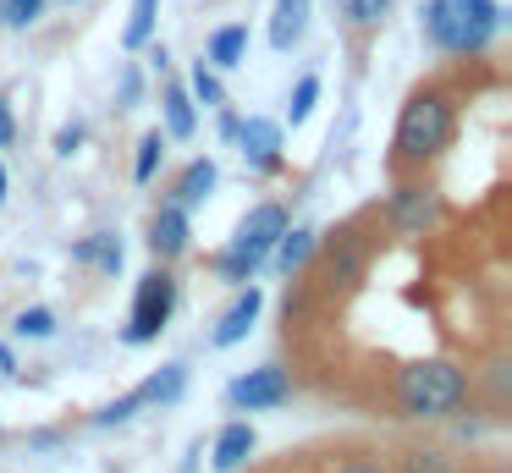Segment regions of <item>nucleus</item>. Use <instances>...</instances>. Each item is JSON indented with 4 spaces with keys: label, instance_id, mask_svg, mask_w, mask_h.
<instances>
[{
    "label": "nucleus",
    "instance_id": "obj_2",
    "mask_svg": "<svg viewBox=\"0 0 512 473\" xmlns=\"http://www.w3.org/2000/svg\"><path fill=\"white\" fill-rule=\"evenodd\" d=\"M446 138H452V105L441 94H413L402 105V121H397V154L402 160H424Z\"/></svg>",
    "mask_w": 512,
    "mask_h": 473
},
{
    "label": "nucleus",
    "instance_id": "obj_15",
    "mask_svg": "<svg viewBox=\"0 0 512 473\" xmlns=\"http://www.w3.org/2000/svg\"><path fill=\"white\" fill-rule=\"evenodd\" d=\"M314 237H320V231H309V226H298V231H281L276 237V264L281 270H303V264H309V253H314Z\"/></svg>",
    "mask_w": 512,
    "mask_h": 473
},
{
    "label": "nucleus",
    "instance_id": "obj_31",
    "mask_svg": "<svg viewBox=\"0 0 512 473\" xmlns=\"http://www.w3.org/2000/svg\"><path fill=\"white\" fill-rule=\"evenodd\" d=\"M133 99H138V72L127 66V72H122V105H133Z\"/></svg>",
    "mask_w": 512,
    "mask_h": 473
},
{
    "label": "nucleus",
    "instance_id": "obj_9",
    "mask_svg": "<svg viewBox=\"0 0 512 473\" xmlns=\"http://www.w3.org/2000/svg\"><path fill=\"white\" fill-rule=\"evenodd\" d=\"M149 248H155L160 259H177V253L188 248V209H182V204L160 209L155 226H149Z\"/></svg>",
    "mask_w": 512,
    "mask_h": 473
},
{
    "label": "nucleus",
    "instance_id": "obj_1",
    "mask_svg": "<svg viewBox=\"0 0 512 473\" xmlns=\"http://www.w3.org/2000/svg\"><path fill=\"white\" fill-rule=\"evenodd\" d=\"M397 402L402 413L413 418H441L463 402V369H452L446 358H430V363H408L397 374Z\"/></svg>",
    "mask_w": 512,
    "mask_h": 473
},
{
    "label": "nucleus",
    "instance_id": "obj_21",
    "mask_svg": "<svg viewBox=\"0 0 512 473\" xmlns=\"http://www.w3.org/2000/svg\"><path fill=\"white\" fill-rule=\"evenodd\" d=\"M160 154H166V138H160V132H144V143H138V165H133L138 182H149V176H155Z\"/></svg>",
    "mask_w": 512,
    "mask_h": 473
},
{
    "label": "nucleus",
    "instance_id": "obj_29",
    "mask_svg": "<svg viewBox=\"0 0 512 473\" xmlns=\"http://www.w3.org/2000/svg\"><path fill=\"white\" fill-rule=\"evenodd\" d=\"M78 143H83V127H61V132H56V149H61V154H72Z\"/></svg>",
    "mask_w": 512,
    "mask_h": 473
},
{
    "label": "nucleus",
    "instance_id": "obj_32",
    "mask_svg": "<svg viewBox=\"0 0 512 473\" xmlns=\"http://www.w3.org/2000/svg\"><path fill=\"white\" fill-rule=\"evenodd\" d=\"M342 473H380V468H375V462H347Z\"/></svg>",
    "mask_w": 512,
    "mask_h": 473
},
{
    "label": "nucleus",
    "instance_id": "obj_30",
    "mask_svg": "<svg viewBox=\"0 0 512 473\" xmlns=\"http://www.w3.org/2000/svg\"><path fill=\"white\" fill-rule=\"evenodd\" d=\"M17 138V121H12V105H0V149Z\"/></svg>",
    "mask_w": 512,
    "mask_h": 473
},
{
    "label": "nucleus",
    "instance_id": "obj_8",
    "mask_svg": "<svg viewBox=\"0 0 512 473\" xmlns=\"http://www.w3.org/2000/svg\"><path fill=\"white\" fill-rule=\"evenodd\" d=\"M259 308H265V297H259V286H248L243 297H237L232 308H226V319L210 330V347H237V341L254 330V319H259Z\"/></svg>",
    "mask_w": 512,
    "mask_h": 473
},
{
    "label": "nucleus",
    "instance_id": "obj_24",
    "mask_svg": "<svg viewBox=\"0 0 512 473\" xmlns=\"http://www.w3.org/2000/svg\"><path fill=\"white\" fill-rule=\"evenodd\" d=\"M402 473H452L441 451H402Z\"/></svg>",
    "mask_w": 512,
    "mask_h": 473
},
{
    "label": "nucleus",
    "instance_id": "obj_33",
    "mask_svg": "<svg viewBox=\"0 0 512 473\" xmlns=\"http://www.w3.org/2000/svg\"><path fill=\"white\" fill-rule=\"evenodd\" d=\"M0 204H6V171H0Z\"/></svg>",
    "mask_w": 512,
    "mask_h": 473
},
{
    "label": "nucleus",
    "instance_id": "obj_18",
    "mask_svg": "<svg viewBox=\"0 0 512 473\" xmlns=\"http://www.w3.org/2000/svg\"><path fill=\"white\" fill-rule=\"evenodd\" d=\"M72 253H78L83 264H100V270H111V275L122 270V242H116L111 231H100V237L78 242V248H72Z\"/></svg>",
    "mask_w": 512,
    "mask_h": 473
},
{
    "label": "nucleus",
    "instance_id": "obj_7",
    "mask_svg": "<svg viewBox=\"0 0 512 473\" xmlns=\"http://www.w3.org/2000/svg\"><path fill=\"white\" fill-rule=\"evenodd\" d=\"M237 143H243L248 165H259V171H270V165L281 160V127H276V121H265V116L237 121Z\"/></svg>",
    "mask_w": 512,
    "mask_h": 473
},
{
    "label": "nucleus",
    "instance_id": "obj_11",
    "mask_svg": "<svg viewBox=\"0 0 512 473\" xmlns=\"http://www.w3.org/2000/svg\"><path fill=\"white\" fill-rule=\"evenodd\" d=\"M364 259H369V242L358 237L353 226H347V231H336V237H331V281H358Z\"/></svg>",
    "mask_w": 512,
    "mask_h": 473
},
{
    "label": "nucleus",
    "instance_id": "obj_6",
    "mask_svg": "<svg viewBox=\"0 0 512 473\" xmlns=\"http://www.w3.org/2000/svg\"><path fill=\"white\" fill-rule=\"evenodd\" d=\"M281 231H287V215H281L276 204H259L254 215H248L243 226H237V242H232L226 253H237V259L259 264L270 248H276V237H281Z\"/></svg>",
    "mask_w": 512,
    "mask_h": 473
},
{
    "label": "nucleus",
    "instance_id": "obj_16",
    "mask_svg": "<svg viewBox=\"0 0 512 473\" xmlns=\"http://www.w3.org/2000/svg\"><path fill=\"white\" fill-rule=\"evenodd\" d=\"M243 55H248V28H221L210 39V66H221V72H232V66H243Z\"/></svg>",
    "mask_w": 512,
    "mask_h": 473
},
{
    "label": "nucleus",
    "instance_id": "obj_4",
    "mask_svg": "<svg viewBox=\"0 0 512 473\" xmlns=\"http://www.w3.org/2000/svg\"><path fill=\"white\" fill-rule=\"evenodd\" d=\"M232 407H243V413H265V407H281L292 396V380L287 369H276V363H265V369H248L243 380H232Z\"/></svg>",
    "mask_w": 512,
    "mask_h": 473
},
{
    "label": "nucleus",
    "instance_id": "obj_14",
    "mask_svg": "<svg viewBox=\"0 0 512 473\" xmlns=\"http://www.w3.org/2000/svg\"><path fill=\"white\" fill-rule=\"evenodd\" d=\"M215 160H193L188 171H182V182H177V198L171 204H182V209H193V204H204L210 198V187H215Z\"/></svg>",
    "mask_w": 512,
    "mask_h": 473
},
{
    "label": "nucleus",
    "instance_id": "obj_10",
    "mask_svg": "<svg viewBox=\"0 0 512 473\" xmlns=\"http://www.w3.org/2000/svg\"><path fill=\"white\" fill-rule=\"evenodd\" d=\"M435 193L430 187H419V182H408V187H397V204H391V215H397V226L402 231H424L435 220Z\"/></svg>",
    "mask_w": 512,
    "mask_h": 473
},
{
    "label": "nucleus",
    "instance_id": "obj_19",
    "mask_svg": "<svg viewBox=\"0 0 512 473\" xmlns=\"http://www.w3.org/2000/svg\"><path fill=\"white\" fill-rule=\"evenodd\" d=\"M182 380H188V374H182V363H166L160 374H149V380L138 385V396H144V407L149 402H171V396H182Z\"/></svg>",
    "mask_w": 512,
    "mask_h": 473
},
{
    "label": "nucleus",
    "instance_id": "obj_22",
    "mask_svg": "<svg viewBox=\"0 0 512 473\" xmlns=\"http://www.w3.org/2000/svg\"><path fill=\"white\" fill-rule=\"evenodd\" d=\"M12 330H17V336H34V341H45L50 330H56V314H50V308H23Z\"/></svg>",
    "mask_w": 512,
    "mask_h": 473
},
{
    "label": "nucleus",
    "instance_id": "obj_3",
    "mask_svg": "<svg viewBox=\"0 0 512 473\" xmlns=\"http://www.w3.org/2000/svg\"><path fill=\"white\" fill-rule=\"evenodd\" d=\"M171 308H177V281H171L166 270H149L144 281H138V297H133V325H127V341H155L160 330H166Z\"/></svg>",
    "mask_w": 512,
    "mask_h": 473
},
{
    "label": "nucleus",
    "instance_id": "obj_23",
    "mask_svg": "<svg viewBox=\"0 0 512 473\" xmlns=\"http://www.w3.org/2000/svg\"><path fill=\"white\" fill-rule=\"evenodd\" d=\"M138 407H144V396H138V391H127V396H116V402L111 407H100V413H94V424H127V418H133L138 413Z\"/></svg>",
    "mask_w": 512,
    "mask_h": 473
},
{
    "label": "nucleus",
    "instance_id": "obj_12",
    "mask_svg": "<svg viewBox=\"0 0 512 473\" xmlns=\"http://www.w3.org/2000/svg\"><path fill=\"white\" fill-rule=\"evenodd\" d=\"M309 28V0H276V17H270V44L276 50H292Z\"/></svg>",
    "mask_w": 512,
    "mask_h": 473
},
{
    "label": "nucleus",
    "instance_id": "obj_13",
    "mask_svg": "<svg viewBox=\"0 0 512 473\" xmlns=\"http://www.w3.org/2000/svg\"><path fill=\"white\" fill-rule=\"evenodd\" d=\"M248 451H254V429L248 424H226L221 429V440H215V473H237L248 462Z\"/></svg>",
    "mask_w": 512,
    "mask_h": 473
},
{
    "label": "nucleus",
    "instance_id": "obj_17",
    "mask_svg": "<svg viewBox=\"0 0 512 473\" xmlns=\"http://www.w3.org/2000/svg\"><path fill=\"white\" fill-rule=\"evenodd\" d=\"M199 116H193V94L188 88H166V132L171 138H193Z\"/></svg>",
    "mask_w": 512,
    "mask_h": 473
},
{
    "label": "nucleus",
    "instance_id": "obj_20",
    "mask_svg": "<svg viewBox=\"0 0 512 473\" xmlns=\"http://www.w3.org/2000/svg\"><path fill=\"white\" fill-rule=\"evenodd\" d=\"M149 33H155V0H133V17H127V28H122V44L127 50H144Z\"/></svg>",
    "mask_w": 512,
    "mask_h": 473
},
{
    "label": "nucleus",
    "instance_id": "obj_27",
    "mask_svg": "<svg viewBox=\"0 0 512 473\" xmlns=\"http://www.w3.org/2000/svg\"><path fill=\"white\" fill-rule=\"evenodd\" d=\"M193 99H204V105H221V83H215V72L199 61V72H193Z\"/></svg>",
    "mask_w": 512,
    "mask_h": 473
},
{
    "label": "nucleus",
    "instance_id": "obj_25",
    "mask_svg": "<svg viewBox=\"0 0 512 473\" xmlns=\"http://www.w3.org/2000/svg\"><path fill=\"white\" fill-rule=\"evenodd\" d=\"M314 99H320V77H303V83L292 88V105H287V116H292V121H303V116L314 110Z\"/></svg>",
    "mask_w": 512,
    "mask_h": 473
},
{
    "label": "nucleus",
    "instance_id": "obj_28",
    "mask_svg": "<svg viewBox=\"0 0 512 473\" xmlns=\"http://www.w3.org/2000/svg\"><path fill=\"white\" fill-rule=\"evenodd\" d=\"M39 6H45V0H6V6H0V17L17 22V28H28V22L39 17Z\"/></svg>",
    "mask_w": 512,
    "mask_h": 473
},
{
    "label": "nucleus",
    "instance_id": "obj_26",
    "mask_svg": "<svg viewBox=\"0 0 512 473\" xmlns=\"http://www.w3.org/2000/svg\"><path fill=\"white\" fill-rule=\"evenodd\" d=\"M386 6H391V0H347V11H353L358 28H375V22L386 17Z\"/></svg>",
    "mask_w": 512,
    "mask_h": 473
},
{
    "label": "nucleus",
    "instance_id": "obj_5",
    "mask_svg": "<svg viewBox=\"0 0 512 473\" xmlns=\"http://www.w3.org/2000/svg\"><path fill=\"white\" fill-rule=\"evenodd\" d=\"M424 28H430L435 44H446V50H479V44L490 39V28H479V22H468L463 11L452 6V0H430V6L419 11Z\"/></svg>",
    "mask_w": 512,
    "mask_h": 473
}]
</instances>
